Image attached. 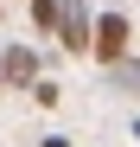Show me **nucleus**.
Returning <instances> with one entry per match:
<instances>
[{"label":"nucleus","mask_w":140,"mask_h":147,"mask_svg":"<svg viewBox=\"0 0 140 147\" xmlns=\"http://www.w3.org/2000/svg\"><path fill=\"white\" fill-rule=\"evenodd\" d=\"M127 45H134V26H127V13H96V38H89V58L96 64H115V58H127Z\"/></svg>","instance_id":"nucleus-1"},{"label":"nucleus","mask_w":140,"mask_h":147,"mask_svg":"<svg viewBox=\"0 0 140 147\" xmlns=\"http://www.w3.org/2000/svg\"><path fill=\"white\" fill-rule=\"evenodd\" d=\"M89 38H96V19H89V7L83 0H64V13H57V45L64 51H89Z\"/></svg>","instance_id":"nucleus-2"},{"label":"nucleus","mask_w":140,"mask_h":147,"mask_svg":"<svg viewBox=\"0 0 140 147\" xmlns=\"http://www.w3.org/2000/svg\"><path fill=\"white\" fill-rule=\"evenodd\" d=\"M0 70H7V90H32L38 83V51L32 45H7L0 51Z\"/></svg>","instance_id":"nucleus-3"},{"label":"nucleus","mask_w":140,"mask_h":147,"mask_svg":"<svg viewBox=\"0 0 140 147\" xmlns=\"http://www.w3.org/2000/svg\"><path fill=\"white\" fill-rule=\"evenodd\" d=\"M57 13H64V0H32V32L51 38V32H57Z\"/></svg>","instance_id":"nucleus-4"},{"label":"nucleus","mask_w":140,"mask_h":147,"mask_svg":"<svg viewBox=\"0 0 140 147\" xmlns=\"http://www.w3.org/2000/svg\"><path fill=\"white\" fill-rule=\"evenodd\" d=\"M102 70H108L121 90H140V58H115V64H102Z\"/></svg>","instance_id":"nucleus-5"},{"label":"nucleus","mask_w":140,"mask_h":147,"mask_svg":"<svg viewBox=\"0 0 140 147\" xmlns=\"http://www.w3.org/2000/svg\"><path fill=\"white\" fill-rule=\"evenodd\" d=\"M57 96H64V83H51V77L32 83V102H38V109H57Z\"/></svg>","instance_id":"nucleus-6"},{"label":"nucleus","mask_w":140,"mask_h":147,"mask_svg":"<svg viewBox=\"0 0 140 147\" xmlns=\"http://www.w3.org/2000/svg\"><path fill=\"white\" fill-rule=\"evenodd\" d=\"M38 147H70V141H64V134H45V141H38Z\"/></svg>","instance_id":"nucleus-7"},{"label":"nucleus","mask_w":140,"mask_h":147,"mask_svg":"<svg viewBox=\"0 0 140 147\" xmlns=\"http://www.w3.org/2000/svg\"><path fill=\"white\" fill-rule=\"evenodd\" d=\"M0 96H7V70H0Z\"/></svg>","instance_id":"nucleus-8"},{"label":"nucleus","mask_w":140,"mask_h":147,"mask_svg":"<svg viewBox=\"0 0 140 147\" xmlns=\"http://www.w3.org/2000/svg\"><path fill=\"white\" fill-rule=\"evenodd\" d=\"M134 141H140V121H134Z\"/></svg>","instance_id":"nucleus-9"},{"label":"nucleus","mask_w":140,"mask_h":147,"mask_svg":"<svg viewBox=\"0 0 140 147\" xmlns=\"http://www.w3.org/2000/svg\"><path fill=\"white\" fill-rule=\"evenodd\" d=\"M0 13H7V0H0Z\"/></svg>","instance_id":"nucleus-10"}]
</instances>
